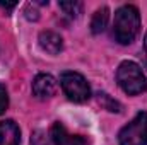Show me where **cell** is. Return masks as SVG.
Listing matches in <instances>:
<instances>
[{
	"instance_id": "obj_13",
	"label": "cell",
	"mask_w": 147,
	"mask_h": 145,
	"mask_svg": "<svg viewBox=\"0 0 147 145\" xmlns=\"http://www.w3.org/2000/svg\"><path fill=\"white\" fill-rule=\"evenodd\" d=\"M99 99L106 101V108L110 109V111H116V113L120 111V104H118L116 101H113V99H111L108 94H101V97H99Z\"/></svg>"
},
{
	"instance_id": "obj_3",
	"label": "cell",
	"mask_w": 147,
	"mask_h": 145,
	"mask_svg": "<svg viewBox=\"0 0 147 145\" xmlns=\"http://www.w3.org/2000/svg\"><path fill=\"white\" fill-rule=\"evenodd\" d=\"M120 145H147V113L140 111L118 133Z\"/></svg>"
},
{
	"instance_id": "obj_2",
	"label": "cell",
	"mask_w": 147,
	"mask_h": 145,
	"mask_svg": "<svg viewBox=\"0 0 147 145\" xmlns=\"http://www.w3.org/2000/svg\"><path fill=\"white\" fill-rule=\"evenodd\" d=\"M116 82L128 96L142 94L147 91V77L135 62H123L116 70Z\"/></svg>"
},
{
	"instance_id": "obj_11",
	"label": "cell",
	"mask_w": 147,
	"mask_h": 145,
	"mask_svg": "<svg viewBox=\"0 0 147 145\" xmlns=\"http://www.w3.org/2000/svg\"><path fill=\"white\" fill-rule=\"evenodd\" d=\"M31 145H55L51 137L46 135L45 132H34L33 138H31Z\"/></svg>"
},
{
	"instance_id": "obj_4",
	"label": "cell",
	"mask_w": 147,
	"mask_h": 145,
	"mask_svg": "<svg viewBox=\"0 0 147 145\" xmlns=\"http://www.w3.org/2000/svg\"><path fill=\"white\" fill-rule=\"evenodd\" d=\"M62 89L65 96L74 103H84L91 97V89L87 80L77 72H63L60 77Z\"/></svg>"
},
{
	"instance_id": "obj_1",
	"label": "cell",
	"mask_w": 147,
	"mask_h": 145,
	"mask_svg": "<svg viewBox=\"0 0 147 145\" xmlns=\"http://www.w3.org/2000/svg\"><path fill=\"white\" fill-rule=\"evenodd\" d=\"M140 31V15L137 7L123 5L115 12L113 36L120 44H130Z\"/></svg>"
},
{
	"instance_id": "obj_8",
	"label": "cell",
	"mask_w": 147,
	"mask_h": 145,
	"mask_svg": "<svg viewBox=\"0 0 147 145\" xmlns=\"http://www.w3.org/2000/svg\"><path fill=\"white\" fill-rule=\"evenodd\" d=\"M21 142V132L19 126L12 121H0V145H19Z\"/></svg>"
},
{
	"instance_id": "obj_6",
	"label": "cell",
	"mask_w": 147,
	"mask_h": 145,
	"mask_svg": "<svg viewBox=\"0 0 147 145\" xmlns=\"http://www.w3.org/2000/svg\"><path fill=\"white\" fill-rule=\"evenodd\" d=\"M33 92L39 99H48L57 92V80L50 73H38L33 80Z\"/></svg>"
},
{
	"instance_id": "obj_9",
	"label": "cell",
	"mask_w": 147,
	"mask_h": 145,
	"mask_svg": "<svg viewBox=\"0 0 147 145\" xmlns=\"http://www.w3.org/2000/svg\"><path fill=\"white\" fill-rule=\"evenodd\" d=\"M108 19H110V10L108 7H101L94 12L92 15V21H91V31L94 34H99L106 29V24H108Z\"/></svg>"
},
{
	"instance_id": "obj_14",
	"label": "cell",
	"mask_w": 147,
	"mask_h": 145,
	"mask_svg": "<svg viewBox=\"0 0 147 145\" xmlns=\"http://www.w3.org/2000/svg\"><path fill=\"white\" fill-rule=\"evenodd\" d=\"M17 3H7V2H0V7H3V9H7V10H10V9H14Z\"/></svg>"
},
{
	"instance_id": "obj_12",
	"label": "cell",
	"mask_w": 147,
	"mask_h": 145,
	"mask_svg": "<svg viewBox=\"0 0 147 145\" xmlns=\"http://www.w3.org/2000/svg\"><path fill=\"white\" fill-rule=\"evenodd\" d=\"M9 106V94H7V89L3 84H0V114L5 113V109Z\"/></svg>"
},
{
	"instance_id": "obj_7",
	"label": "cell",
	"mask_w": 147,
	"mask_h": 145,
	"mask_svg": "<svg viewBox=\"0 0 147 145\" xmlns=\"http://www.w3.org/2000/svg\"><path fill=\"white\" fill-rule=\"evenodd\" d=\"M39 46L43 51L50 53V55H58L62 50H63V41L62 36L57 34L55 31H43L39 34Z\"/></svg>"
},
{
	"instance_id": "obj_5",
	"label": "cell",
	"mask_w": 147,
	"mask_h": 145,
	"mask_svg": "<svg viewBox=\"0 0 147 145\" xmlns=\"http://www.w3.org/2000/svg\"><path fill=\"white\" fill-rule=\"evenodd\" d=\"M50 137L55 145H87L86 138L80 135H72L62 123H55L50 130Z\"/></svg>"
},
{
	"instance_id": "obj_10",
	"label": "cell",
	"mask_w": 147,
	"mask_h": 145,
	"mask_svg": "<svg viewBox=\"0 0 147 145\" xmlns=\"http://www.w3.org/2000/svg\"><path fill=\"white\" fill-rule=\"evenodd\" d=\"M58 7H60V10H62L67 17H70V19L79 17V14L82 12V3H80V2H60Z\"/></svg>"
},
{
	"instance_id": "obj_15",
	"label": "cell",
	"mask_w": 147,
	"mask_h": 145,
	"mask_svg": "<svg viewBox=\"0 0 147 145\" xmlns=\"http://www.w3.org/2000/svg\"><path fill=\"white\" fill-rule=\"evenodd\" d=\"M144 44H146V56H147V34H146V43Z\"/></svg>"
}]
</instances>
